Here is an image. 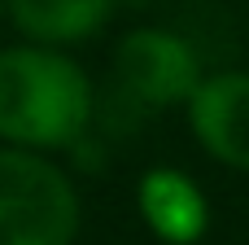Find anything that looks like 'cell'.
Here are the masks:
<instances>
[{
  "instance_id": "cell-2",
  "label": "cell",
  "mask_w": 249,
  "mask_h": 245,
  "mask_svg": "<svg viewBox=\"0 0 249 245\" xmlns=\"http://www.w3.org/2000/svg\"><path fill=\"white\" fill-rule=\"evenodd\" d=\"M79 228L83 197L66 167L0 145V245H74Z\"/></svg>"
},
{
  "instance_id": "cell-5",
  "label": "cell",
  "mask_w": 249,
  "mask_h": 245,
  "mask_svg": "<svg viewBox=\"0 0 249 245\" xmlns=\"http://www.w3.org/2000/svg\"><path fill=\"white\" fill-rule=\"evenodd\" d=\"M136 215L149 228V237L162 245H201L214 228V210L206 188L184 171V167H149L136 180Z\"/></svg>"
},
{
  "instance_id": "cell-3",
  "label": "cell",
  "mask_w": 249,
  "mask_h": 245,
  "mask_svg": "<svg viewBox=\"0 0 249 245\" xmlns=\"http://www.w3.org/2000/svg\"><path fill=\"white\" fill-rule=\"evenodd\" d=\"M206 79V66L188 35L171 26H131L118 35L109 53V88L114 101L140 118L184 110Z\"/></svg>"
},
{
  "instance_id": "cell-4",
  "label": "cell",
  "mask_w": 249,
  "mask_h": 245,
  "mask_svg": "<svg viewBox=\"0 0 249 245\" xmlns=\"http://www.w3.org/2000/svg\"><path fill=\"white\" fill-rule=\"evenodd\" d=\"M184 118L197 149L214 167L249 175V70H206L184 105Z\"/></svg>"
},
{
  "instance_id": "cell-7",
  "label": "cell",
  "mask_w": 249,
  "mask_h": 245,
  "mask_svg": "<svg viewBox=\"0 0 249 245\" xmlns=\"http://www.w3.org/2000/svg\"><path fill=\"white\" fill-rule=\"evenodd\" d=\"M0 22H9V0H0Z\"/></svg>"
},
{
  "instance_id": "cell-1",
  "label": "cell",
  "mask_w": 249,
  "mask_h": 245,
  "mask_svg": "<svg viewBox=\"0 0 249 245\" xmlns=\"http://www.w3.org/2000/svg\"><path fill=\"white\" fill-rule=\"evenodd\" d=\"M96 123V83L66 53L44 44L0 48V145L31 153L74 149Z\"/></svg>"
},
{
  "instance_id": "cell-6",
  "label": "cell",
  "mask_w": 249,
  "mask_h": 245,
  "mask_svg": "<svg viewBox=\"0 0 249 245\" xmlns=\"http://www.w3.org/2000/svg\"><path fill=\"white\" fill-rule=\"evenodd\" d=\"M118 0H9V26L26 44L74 48L105 31Z\"/></svg>"
}]
</instances>
